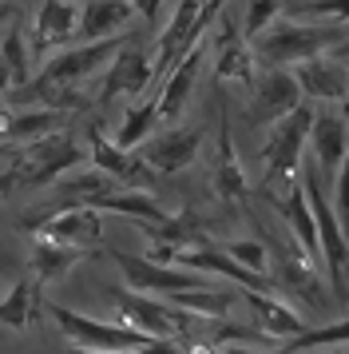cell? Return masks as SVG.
Wrapping results in <instances>:
<instances>
[{
  "label": "cell",
  "instance_id": "obj_7",
  "mask_svg": "<svg viewBox=\"0 0 349 354\" xmlns=\"http://www.w3.org/2000/svg\"><path fill=\"white\" fill-rule=\"evenodd\" d=\"M310 124H314V108L306 100L274 120V131H270V140H266V183L290 179L298 171L301 147L310 140Z\"/></svg>",
  "mask_w": 349,
  "mask_h": 354
},
{
  "label": "cell",
  "instance_id": "obj_2",
  "mask_svg": "<svg viewBox=\"0 0 349 354\" xmlns=\"http://www.w3.org/2000/svg\"><path fill=\"white\" fill-rule=\"evenodd\" d=\"M52 319L60 326L63 335L72 338V346L79 351H163V354H179L183 342H163V338H151L135 330V326H115V322H99V319H88L72 306H60L52 303Z\"/></svg>",
  "mask_w": 349,
  "mask_h": 354
},
{
  "label": "cell",
  "instance_id": "obj_6",
  "mask_svg": "<svg viewBox=\"0 0 349 354\" xmlns=\"http://www.w3.org/2000/svg\"><path fill=\"white\" fill-rule=\"evenodd\" d=\"M24 231L88 251L103 235V223H99V211L88 207V203H63V207H48V211L24 215Z\"/></svg>",
  "mask_w": 349,
  "mask_h": 354
},
{
  "label": "cell",
  "instance_id": "obj_10",
  "mask_svg": "<svg viewBox=\"0 0 349 354\" xmlns=\"http://www.w3.org/2000/svg\"><path fill=\"white\" fill-rule=\"evenodd\" d=\"M88 156H92L95 167L108 171L119 187H151V183H155V171H151L135 151H127V147H119L115 140H108V136L99 131V124L88 128Z\"/></svg>",
  "mask_w": 349,
  "mask_h": 354
},
{
  "label": "cell",
  "instance_id": "obj_32",
  "mask_svg": "<svg viewBox=\"0 0 349 354\" xmlns=\"http://www.w3.org/2000/svg\"><path fill=\"white\" fill-rule=\"evenodd\" d=\"M0 56H4V64H8V76H12V88H20V84L32 80V68H28V48H24V36L8 32L4 36V44H0Z\"/></svg>",
  "mask_w": 349,
  "mask_h": 354
},
{
  "label": "cell",
  "instance_id": "obj_36",
  "mask_svg": "<svg viewBox=\"0 0 349 354\" xmlns=\"http://www.w3.org/2000/svg\"><path fill=\"white\" fill-rule=\"evenodd\" d=\"M278 12H282V0H250V8H246V32L258 36Z\"/></svg>",
  "mask_w": 349,
  "mask_h": 354
},
{
  "label": "cell",
  "instance_id": "obj_4",
  "mask_svg": "<svg viewBox=\"0 0 349 354\" xmlns=\"http://www.w3.org/2000/svg\"><path fill=\"white\" fill-rule=\"evenodd\" d=\"M115 310L123 315L127 326H135L143 335L163 338V342H183L187 346V335L195 326V310H183L174 303H159V295H143V290L127 287L123 295H115Z\"/></svg>",
  "mask_w": 349,
  "mask_h": 354
},
{
  "label": "cell",
  "instance_id": "obj_23",
  "mask_svg": "<svg viewBox=\"0 0 349 354\" xmlns=\"http://www.w3.org/2000/svg\"><path fill=\"white\" fill-rule=\"evenodd\" d=\"M278 211L286 215V223L294 231L301 259L310 267H321V247H317V227H314V215H310V203H306V187H290V195H286V203H278Z\"/></svg>",
  "mask_w": 349,
  "mask_h": 354
},
{
  "label": "cell",
  "instance_id": "obj_22",
  "mask_svg": "<svg viewBox=\"0 0 349 354\" xmlns=\"http://www.w3.org/2000/svg\"><path fill=\"white\" fill-rule=\"evenodd\" d=\"M68 112L60 108H32V112H4L0 115V140L8 144H28V140H40L48 131H60Z\"/></svg>",
  "mask_w": 349,
  "mask_h": 354
},
{
  "label": "cell",
  "instance_id": "obj_3",
  "mask_svg": "<svg viewBox=\"0 0 349 354\" xmlns=\"http://www.w3.org/2000/svg\"><path fill=\"white\" fill-rule=\"evenodd\" d=\"M79 163H83V151H79L76 140H72L68 131H48L40 140L20 144V151L12 156V171H16V183L48 187V183H56L63 171H76Z\"/></svg>",
  "mask_w": 349,
  "mask_h": 354
},
{
  "label": "cell",
  "instance_id": "obj_38",
  "mask_svg": "<svg viewBox=\"0 0 349 354\" xmlns=\"http://www.w3.org/2000/svg\"><path fill=\"white\" fill-rule=\"evenodd\" d=\"M222 4H226V0H203V12H199V17H203V24H210V20L219 17Z\"/></svg>",
  "mask_w": 349,
  "mask_h": 354
},
{
  "label": "cell",
  "instance_id": "obj_42",
  "mask_svg": "<svg viewBox=\"0 0 349 354\" xmlns=\"http://www.w3.org/2000/svg\"><path fill=\"white\" fill-rule=\"evenodd\" d=\"M333 52H337L341 60H349V36H346V40H337V44H333Z\"/></svg>",
  "mask_w": 349,
  "mask_h": 354
},
{
  "label": "cell",
  "instance_id": "obj_44",
  "mask_svg": "<svg viewBox=\"0 0 349 354\" xmlns=\"http://www.w3.org/2000/svg\"><path fill=\"white\" fill-rule=\"evenodd\" d=\"M341 115H346V124H349V92H346V100H341Z\"/></svg>",
  "mask_w": 349,
  "mask_h": 354
},
{
  "label": "cell",
  "instance_id": "obj_40",
  "mask_svg": "<svg viewBox=\"0 0 349 354\" xmlns=\"http://www.w3.org/2000/svg\"><path fill=\"white\" fill-rule=\"evenodd\" d=\"M12 88V76H8V64H4V56H0V92H8Z\"/></svg>",
  "mask_w": 349,
  "mask_h": 354
},
{
  "label": "cell",
  "instance_id": "obj_45",
  "mask_svg": "<svg viewBox=\"0 0 349 354\" xmlns=\"http://www.w3.org/2000/svg\"><path fill=\"white\" fill-rule=\"evenodd\" d=\"M346 68H349V60H346Z\"/></svg>",
  "mask_w": 349,
  "mask_h": 354
},
{
  "label": "cell",
  "instance_id": "obj_24",
  "mask_svg": "<svg viewBox=\"0 0 349 354\" xmlns=\"http://www.w3.org/2000/svg\"><path fill=\"white\" fill-rule=\"evenodd\" d=\"M131 4L127 0H88L76 12V36L83 40H99V36L119 32L127 20H131Z\"/></svg>",
  "mask_w": 349,
  "mask_h": 354
},
{
  "label": "cell",
  "instance_id": "obj_19",
  "mask_svg": "<svg viewBox=\"0 0 349 354\" xmlns=\"http://www.w3.org/2000/svg\"><path fill=\"white\" fill-rule=\"evenodd\" d=\"M254 92H258V120H266V124H274L278 115H286L290 108H298L306 100L298 80H294V72L282 64L270 68L262 80H254Z\"/></svg>",
  "mask_w": 349,
  "mask_h": 354
},
{
  "label": "cell",
  "instance_id": "obj_37",
  "mask_svg": "<svg viewBox=\"0 0 349 354\" xmlns=\"http://www.w3.org/2000/svg\"><path fill=\"white\" fill-rule=\"evenodd\" d=\"M139 17H147V20H155L159 17V8H163V0H127Z\"/></svg>",
  "mask_w": 349,
  "mask_h": 354
},
{
  "label": "cell",
  "instance_id": "obj_35",
  "mask_svg": "<svg viewBox=\"0 0 349 354\" xmlns=\"http://www.w3.org/2000/svg\"><path fill=\"white\" fill-rule=\"evenodd\" d=\"M222 251H230V255H235L242 267H250V271H266V247H262V243L238 239V243H226Z\"/></svg>",
  "mask_w": 349,
  "mask_h": 354
},
{
  "label": "cell",
  "instance_id": "obj_34",
  "mask_svg": "<svg viewBox=\"0 0 349 354\" xmlns=\"http://www.w3.org/2000/svg\"><path fill=\"white\" fill-rule=\"evenodd\" d=\"M333 211L349 227V147L341 156V163H337V171H333Z\"/></svg>",
  "mask_w": 349,
  "mask_h": 354
},
{
  "label": "cell",
  "instance_id": "obj_30",
  "mask_svg": "<svg viewBox=\"0 0 349 354\" xmlns=\"http://www.w3.org/2000/svg\"><path fill=\"white\" fill-rule=\"evenodd\" d=\"M111 187H119V183L99 167L95 171H76L72 179H56V192H60L63 203H92L95 195L111 192Z\"/></svg>",
  "mask_w": 349,
  "mask_h": 354
},
{
  "label": "cell",
  "instance_id": "obj_27",
  "mask_svg": "<svg viewBox=\"0 0 349 354\" xmlns=\"http://www.w3.org/2000/svg\"><path fill=\"white\" fill-rule=\"evenodd\" d=\"M88 207H95V211H119V215H127V219H163V215H167V211L159 207L143 187H111V192L95 195Z\"/></svg>",
  "mask_w": 349,
  "mask_h": 354
},
{
  "label": "cell",
  "instance_id": "obj_20",
  "mask_svg": "<svg viewBox=\"0 0 349 354\" xmlns=\"http://www.w3.org/2000/svg\"><path fill=\"white\" fill-rule=\"evenodd\" d=\"M310 140H314V156L321 176H333L337 163L349 147V128H346V115L337 112H314V124H310Z\"/></svg>",
  "mask_w": 349,
  "mask_h": 354
},
{
  "label": "cell",
  "instance_id": "obj_16",
  "mask_svg": "<svg viewBox=\"0 0 349 354\" xmlns=\"http://www.w3.org/2000/svg\"><path fill=\"white\" fill-rule=\"evenodd\" d=\"M199 64H203V36L167 72V84L159 92V120H179L183 115V108H187V100H190V88L199 80Z\"/></svg>",
  "mask_w": 349,
  "mask_h": 354
},
{
  "label": "cell",
  "instance_id": "obj_15",
  "mask_svg": "<svg viewBox=\"0 0 349 354\" xmlns=\"http://www.w3.org/2000/svg\"><path fill=\"white\" fill-rule=\"evenodd\" d=\"M155 84V68H151V56L139 48H119L108 60V80H103V104L119 96H139Z\"/></svg>",
  "mask_w": 349,
  "mask_h": 354
},
{
  "label": "cell",
  "instance_id": "obj_33",
  "mask_svg": "<svg viewBox=\"0 0 349 354\" xmlns=\"http://www.w3.org/2000/svg\"><path fill=\"white\" fill-rule=\"evenodd\" d=\"M290 17L298 20H337V24H349V0H306L298 4Z\"/></svg>",
  "mask_w": 349,
  "mask_h": 354
},
{
  "label": "cell",
  "instance_id": "obj_31",
  "mask_svg": "<svg viewBox=\"0 0 349 354\" xmlns=\"http://www.w3.org/2000/svg\"><path fill=\"white\" fill-rule=\"evenodd\" d=\"M290 351H310V346H349V319L330 322V326H317V330H301L286 342Z\"/></svg>",
  "mask_w": 349,
  "mask_h": 354
},
{
  "label": "cell",
  "instance_id": "obj_43",
  "mask_svg": "<svg viewBox=\"0 0 349 354\" xmlns=\"http://www.w3.org/2000/svg\"><path fill=\"white\" fill-rule=\"evenodd\" d=\"M12 17V4H8V0H0V20H8Z\"/></svg>",
  "mask_w": 349,
  "mask_h": 354
},
{
  "label": "cell",
  "instance_id": "obj_17",
  "mask_svg": "<svg viewBox=\"0 0 349 354\" xmlns=\"http://www.w3.org/2000/svg\"><path fill=\"white\" fill-rule=\"evenodd\" d=\"M242 299H246V306H250L254 326H258L262 335H270L274 342H290L294 335L306 330V322L298 319V310L286 306L274 290H246Z\"/></svg>",
  "mask_w": 349,
  "mask_h": 354
},
{
  "label": "cell",
  "instance_id": "obj_25",
  "mask_svg": "<svg viewBox=\"0 0 349 354\" xmlns=\"http://www.w3.org/2000/svg\"><path fill=\"white\" fill-rule=\"evenodd\" d=\"M40 279L36 274H24V279H16L12 287H8V295L0 299V322L8 326V330H28L32 322H36V315H40Z\"/></svg>",
  "mask_w": 349,
  "mask_h": 354
},
{
  "label": "cell",
  "instance_id": "obj_28",
  "mask_svg": "<svg viewBox=\"0 0 349 354\" xmlns=\"http://www.w3.org/2000/svg\"><path fill=\"white\" fill-rule=\"evenodd\" d=\"M155 120H159V96L155 100H143L139 108H127L123 120H119V128H115V144L127 147V151H135V147L151 136Z\"/></svg>",
  "mask_w": 349,
  "mask_h": 354
},
{
  "label": "cell",
  "instance_id": "obj_14",
  "mask_svg": "<svg viewBox=\"0 0 349 354\" xmlns=\"http://www.w3.org/2000/svg\"><path fill=\"white\" fill-rule=\"evenodd\" d=\"M215 192L226 203H246L250 199V183H246V171L238 163L235 151V131H230V104L222 100L219 104V163H215Z\"/></svg>",
  "mask_w": 349,
  "mask_h": 354
},
{
  "label": "cell",
  "instance_id": "obj_11",
  "mask_svg": "<svg viewBox=\"0 0 349 354\" xmlns=\"http://www.w3.org/2000/svg\"><path fill=\"white\" fill-rule=\"evenodd\" d=\"M203 0H179V8H174L171 24L159 32V44H155V56H151V68H155V80H163L167 72H171V64L183 56V52L203 36Z\"/></svg>",
  "mask_w": 349,
  "mask_h": 354
},
{
  "label": "cell",
  "instance_id": "obj_18",
  "mask_svg": "<svg viewBox=\"0 0 349 354\" xmlns=\"http://www.w3.org/2000/svg\"><path fill=\"white\" fill-rule=\"evenodd\" d=\"M76 36V8L68 0H44L36 12V28H32V56L44 60L52 48H63Z\"/></svg>",
  "mask_w": 349,
  "mask_h": 354
},
{
  "label": "cell",
  "instance_id": "obj_1",
  "mask_svg": "<svg viewBox=\"0 0 349 354\" xmlns=\"http://www.w3.org/2000/svg\"><path fill=\"white\" fill-rule=\"evenodd\" d=\"M337 40H346L341 24H301L298 17H274L254 36V56L266 68L278 64H298L306 56H317V52H330Z\"/></svg>",
  "mask_w": 349,
  "mask_h": 354
},
{
  "label": "cell",
  "instance_id": "obj_26",
  "mask_svg": "<svg viewBox=\"0 0 349 354\" xmlns=\"http://www.w3.org/2000/svg\"><path fill=\"white\" fill-rule=\"evenodd\" d=\"M79 259H83V247H68V243L44 239V235H36V243H32V274L40 283H52V279L68 274Z\"/></svg>",
  "mask_w": 349,
  "mask_h": 354
},
{
  "label": "cell",
  "instance_id": "obj_41",
  "mask_svg": "<svg viewBox=\"0 0 349 354\" xmlns=\"http://www.w3.org/2000/svg\"><path fill=\"white\" fill-rule=\"evenodd\" d=\"M16 151H20V144H8V140H0V160H12Z\"/></svg>",
  "mask_w": 349,
  "mask_h": 354
},
{
  "label": "cell",
  "instance_id": "obj_13",
  "mask_svg": "<svg viewBox=\"0 0 349 354\" xmlns=\"http://www.w3.org/2000/svg\"><path fill=\"white\" fill-rule=\"evenodd\" d=\"M294 80H298L301 96H314L317 104H341L349 92V68L341 60H330V56H306L294 68Z\"/></svg>",
  "mask_w": 349,
  "mask_h": 354
},
{
  "label": "cell",
  "instance_id": "obj_39",
  "mask_svg": "<svg viewBox=\"0 0 349 354\" xmlns=\"http://www.w3.org/2000/svg\"><path fill=\"white\" fill-rule=\"evenodd\" d=\"M12 187H16V171L8 167V171H0V199H4V195L12 192Z\"/></svg>",
  "mask_w": 349,
  "mask_h": 354
},
{
  "label": "cell",
  "instance_id": "obj_5",
  "mask_svg": "<svg viewBox=\"0 0 349 354\" xmlns=\"http://www.w3.org/2000/svg\"><path fill=\"white\" fill-rule=\"evenodd\" d=\"M306 203H310V215H314V227H317V247H321V267L330 274V287L341 295L346 290V259H349V243H346V231H341V219L333 203L326 199L321 183H317L314 167H306Z\"/></svg>",
  "mask_w": 349,
  "mask_h": 354
},
{
  "label": "cell",
  "instance_id": "obj_29",
  "mask_svg": "<svg viewBox=\"0 0 349 354\" xmlns=\"http://www.w3.org/2000/svg\"><path fill=\"white\" fill-rule=\"evenodd\" d=\"M167 303L183 306V310H195L199 319L210 315V319H226V310L235 303V295L230 290H210V287H190V290H174L167 295Z\"/></svg>",
  "mask_w": 349,
  "mask_h": 354
},
{
  "label": "cell",
  "instance_id": "obj_12",
  "mask_svg": "<svg viewBox=\"0 0 349 354\" xmlns=\"http://www.w3.org/2000/svg\"><path fill=\"white\" fill-rule=\"evenodd\" d=\"M199 144H203V131L199 128H167V131H159L155 140H143L139 160L155 176H174V171H183V167L195 163Z\"/></svg>",
  "mask_w": 349,
  "mask_h": 354
},
{
  "label": "cell",
  "instance_id": "obj_21",
  "mask_svg": "<svg viewBox=\"0 0 349 354\" xmlns=\"http://www.w3.org/2000/svg\"><path fill=\"white\" fill-rule=\"evenodd\" d=\"M215 72H219V80L254 84V64H250V44H246V32H238L230 20H222L219 44H215Z\"/></svg>",
  "mask_w": 349,
  "mask_h": 354
},
{
  "label": "cell",
  "instance_id": "obj_9",
  "mask_svg": "<svg viewBox=\"0 0 349 354\" xmlns=\"http://www.w3.org/2000/svg\"><path fill=\"white\" fill-rule=\"evenodd\" d=\"M119 271H123L127 287L143 290V295H174V290H190V287H210L203 271H190L179 263H155L143 255H119Z\"/></svg>",
  "mask_w": 349,
  "mask_h": 354
},
{
  "label": "cell",
  "instance_id": "obj_8",
  "mask_svg": "<svg viewBox=\"0 0 349 354\" xmlns=\"http://www.w3.org/2000/svg\"><path fill=\"white\" fill-rule=\"evenodd\" d=\"M123 48V36H99V40H88L83 48H60L56 56H48L44 68L36 72V80H52V84H79L95 76L99 68H108V60Z\"/></svg>",
  "mask_w": 349,
  "mask_h": 354
}]
</instances>
